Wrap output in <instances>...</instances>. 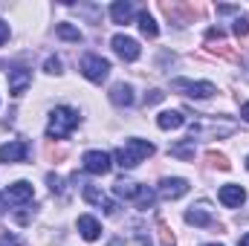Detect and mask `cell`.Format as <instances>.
<instances>
[{
  "mask_svg": "<svg viewBox=\"0 0 249 246\" xmlns=\"http://www.w3.org/2000/svg\"><path fill=\"white\" fill-rule=\"evenodd\" d=\"M154 154V145L151 142H145V139H127L122 148L116 151V162L122 165V168H136L142 159H148Z\"/></svg>",
  "mask_w": 249,
  "mask_h": 246,
  "instance_id": "cell-1",
  "label": "cell"
},
{
  "mask_svg": "<svg viewBox=\"0 0 249 246\" xmlns=\"http://www.w3.org/2000/svg\"><path fill=\"white\" fill-rule=\"evenodd\" d=\"M75 127H78V113L72 107H55L53 116H50V124H47V136L50 139H64Z\"/></svg>",
  "mask_w": 249,
  "mask_h": 246,
  "instance_id": "cell-2",
  "label": "cell"
},
{
  "mask_svg": "<svg viewBox=\"0 0 249 246\" xmlns=\"http://www.w3.org/2000/svg\"><path fill=\"white\" fill-rule=\"evenodd\" d=\"M171 90H177L183 96H191V99H209V96L217 93V87L212 81H188V78H174Z\"/></svg>",
  "mask_w": 249,
  "mask_h": 246,
  "instance_id": "cell-3",
  "label": "cell"
},
{
  "mask_svg": "<svg viewBox=\"0 0 249 246\" xmlns=\"http://www.w3.org/2000/svg\"><path fill=\"white\" fill-rule=\"evenodd\" d=\"M78 70H81V75H84L87 81L102 84V81L110 75V61H105V58H99V55H84Z\"/></svg>",
  "mask_w": 249,
  "mask_h": 246,
  "instance_id": "cell-4",
  "label": "cell"
},
{
  "mask_svg": "<svg viewBox=\"0 0 249 246\" xmlns=\"http://www.w3.org/2000/svg\"><path fill=\"white\" fill-rule=\"evenodd\" d=\"M160 9H162L168 18H174L180 26H183V23H191L194 18L203 15V6H191V3H160Z\"/></svg>",
  "mask_w": 249,
  "mask_h": 246,
  "instance_id": "cell-5",
  "label": "cell"
},
{
  "mask_svg": "<svg viewBox=\"0 0 249 246\" xmlns=\"http://www.w3.org/2000/svg\"><path fill=\"white\" fill-rule=\"evenodd\" d=\"M81 162H84V171H90V174H107L113 165L110 154H105V151H87L81 157Z\"/></svg>",
  "mask_w": 249,
  "mask_h": 246,
  "instance_id": "cell-6",
  "label": "cell"
},
{
  "mask_svg": "<svg viewBox=\"0 0 249 246\" xmlns=\"http://www.w3.org/2000/svg\"><path fill=\"white\" fill-rule=\"evenodd\" d=\"M188 130H191V136H206V133L209 136H229L235 130V124H217L214 119H203V122H194Z\"/></svg>",
  "mask_w": 249,
  "mask_h": 246,
  "instance_id": "cell-7",
  "label": "cell"
},
{
  "mask_svg": "<svg viewBox=\"0 0 249 246\" xmlns=\"http://www.w3.org/2000/svg\"><path fill=\"white\" fill-rule=\"evenodd\" d=\"M29 157V145L26 142H6L0 145V162L12 165V162H26Z\"/></svg>",
  "mask_w": 249,
  "mask_h": 246,
  "instance_id": "cell-8",
  "label": "cell"
},
{
  "mask_svg": "<svg viewBox=\"0 0 249 246\" xmlns=\"http://www.w3.org/2000/svg\"><path fill=\"white\" fill-rule=\"evenodd\" d=\"M29 84H32V72L29 70H23V67L9 70V93L12 96H23Z\"/></svg>",
  "mask_w": 249,
  "mask_h": 246,
  "instance_id": "cell-9",
  "label": "cell"
},
{
  "mask_svg": "<svg viewBox=\"0 0 249 246\" xmlns=\"http://www.w3.org/2000/svg\"><path fill=\"white\" fill-rule=\"evenodd\" d=\"M113 50H116V55L124 58V61H136L139 58V44L133 41V38H127V35H113Z\"/></svg>",
  "mask_w": 249,
  "mask_h": 246,
  "instance_id": "cell-10",
  "label": "cell"
},
{
  "mask_svg": "<svg viewBox=\"0 0 249 246\" xmlns=\"http://www.w3.org/2000/svg\"><path fill=\"white\" fill-rule=\"evenodd\" d=\"M186 220L191 226H214V214H212V209H209V203H197V206H191L186 214Z\"/></svg>",
  "mask_w": 249,
  "mask_h": 246,
  "instance_id": "cell-11",
  "label": "cell"
},
{
  "mask_svg": "<svg viewBox=\"0 0 249 246\" xmlns=\"http://www.w3.org/2000/svg\"><path fill=\"white\" fill-rule=\"evenodd\" d=\"M84 200L93 203V206H99V209H105V214H116V209H119V206H116L107 194H102L96 185H87V188H84Z\"/></svg>",
  "mask_w": 249,
  "mask_h": 246,
  "instance_id": "cell-12",
  "label": "cell"
},
{
  "mask_svg": "<svg viewBox=\"0 0 249 246\" xmlns=\"http://www.w3.org/2000/svg\"><path fill=\"white\" fill-rule=\"evenodd\" d=\"M183 194H188V180H183V177L162 180V185H160V197H162V200H177V197H183Z\"/></svg>",
  "mask_w": 249,
  "mask_h": 246,
  "instance_id": "cell-13",
  "label": "cell"
},
{
  "mask_svg": "<svg viewBox=\"0 0 249 246\" xmlns=\"http://www.w3.org/2000/svg\"><path fill=\"white\" fill-rule=\"evenodd\" d=\"M217 197H220V203H223V206L235 209V206H241V203L247 200V191H244L241 185H223V188L217 191Z\"/></svg>",
  "mask_w": 249,
  "mask_h": 246,
  "instance_id": "cell-14",
  "label": "cell"
},
{
  "mask_svg": "<svg viewBox=\"0 0 249 246\" xmlns=\"http://www.w3.org/2000/svg\"><path fill=\"white\" fill-rule=\"evenodd\" d=\"M78 232H81V238H84V241H99L102 226H99V220H96V217L81 214V217H78Z\"/></svg>",
  "mask_w": 249,
  "mask_h": 246,
  "instance_id": "cell-15",
  "label": "cell"
},
{
  "mask_svg": "<svg viewBox=\"0 0 249 246\" xmlns=\"http://www.w3.org/2000/svg\"><path fill=\"white\" fill-rule=\"evenodd\" d=\"M32 194H35V191H32V185L23 183V180L6 188V200H9V203H26V200H32Z\"/></svg>",
  "mask_w": 249,
  "mask_h": 246,
  "instance_id": "cell-16",
  "label": "cell"
},
{
  "mask_svg": "<svg viewBox=\"0 0 249 246\" xmlns=\"http://www.w3.org/2000/svg\"><path fill=\"white\" fill-rule=\"evenodd\" d=\"M110 102L119 107H130L133 105V87L130 84H113L110 87Z\"/></svg>",
  "mask_w": 249,
  "mask_h": 246,
  "instance_id": "cell-17",
  "label": "cell"
},
{
  "mask_svg": "<svg viewBox=\"0 0 249 246\" xmlns=\"http://www.w3.org/2000/svg\"><path fill=\"white\" fill-rule=\"evenodd\" d=\"M157 124H160L162 130H177V127L186 124V116H183L180 110H165V113L157 116Z\"/></svg>",
  "mask_w": 249,
  "mask_h": 246,
  "instance_id": "cell-18",
  "label": "cell"
},
{
  "mask_svg": "<svg viewBox=\"0 0 249 246\" xmlns=\"http://www.w3.org/2000/svg\"><path fill=\"white\" fill-rule=\"evenodd\" d=\"M110 18H113V23H130L133 20V6L127 0H116L110 6Z\"/></svg>",
  "mask_w": 249,
  "mask_h": 246,
  "instance_id": "cell-19",
  "label": "cell"
},
{
  "mask_svg": "<svg viewBox=\"0 0 249 246\" xmlns=\"http://www.w3.org/2000/svg\"><path fill=\"white\" fill-rule=\"evenodd\" d=\"M113 191H116L119 197H124V200H133V203H136V197H139L142 185L130 183V180H116V183H113Z\"/></svg>",
  "mask_w": 249,
  "mask_h": 246,
  "instance_id": "cell-20",
  "label": "cell"
},
{
  "mask_svg": "<svg viewBox=\"0 0 249 246\" xmlns=\"http://www.w3.org/2000/svg\"><path fill=\"white\" fill-rule=\"evenodd\" d=\"M139 29H142V35H145V38H157V35H160V29H157L154 18H151L148 12H139Z\"/></svg>",
  "mask_w": 249,
  "mask_h": 246,
  "instance_id": "cell-21",
  "label": "cell"
},
{
  "mask_svg": "<svg viewBox=\"0 0 249 246\" xmlns=\"http://www.w3.org/2000/svg\"><path fill=\"white\" fill-rule=\"evenodd\" d=\"M206 159H209L214 168H220V171H229V168H232V162L226 159V154H220V151H214V148L206 151Z\"/></svg>",
  "mask_w": 249,
  "mask_h": 246,
  "instance_id": "cell-22",
  "label": "cell"
},
{
  "mask_svg": "<svg viewBox=\"0 0 249 246\" xmlns=\"http://www.w3.org/2000/svg\"><path fill=\"white\" fill-rule=\"evenodd\" d=\"M55 35H58V38H64V41H72V44H78V41H81V32H78L75 26H70V23H58Z\"/></svg>",
  "mask_w": 249,
  "mask_h": 246,
  "instance_id": "cell-23",
  "label": "cell"
},
{
  "mask_svg": "<svg viewBox=\"0 0 249 246\" xmlns=\"http://www.w3.org/2000/svg\"><path fill=\"white\" fill-rule=\"evenodd\" d=\"M157 238H160V246H174V235L168 232L165 220H157Z\"/></svg>",
  "mask_w": 249,
  "mask_h": 246,
  "instance_id": "cell-24",
  "label": "cell"
},
{
  "mask_svg": "<svg viewBox=\"0 0 249 246\" xmlns=\"http://www.w3.org/2000/svg\"><path fill=\"white\" fill-rule=\"evenodd\" d=\"M171 154H174V157H180V159H194V139L186 142V145H174V148H171Z\"/></svg>",
  "mask_w": 249,
  "mask_h": 246,
  "instance_id": "cell-25",
  "label": "cell"
},
{
  "mask_svg": "<svg viewBox=\"0 0 249 246\" xmlns=\"http://www.w3.org/2000/svg\"><path fill=\"white\" fill-rule=\"evenodd\" d=\"M232 29H235V35H238V38H247V35H249V18L238 15V20H235V26H232Z\"/></svg>",
  "mask_w": 249,
  "mask_h": 246,
  "instance_id": "cell-26",
  "label": "cell"
},
{
  "mask_svg": "<svg viewBox=\"0 0 249 246\" xmlns=\"http://www.w3.org/2000/svg\"><path fill=\"white\" fill-rule=\"evenodd\" d=\"M67 157V148H55V145H47V159L50 162H61Z\"/></svg>",
  "mask_w": 249,
  "mask_h": 246,
  "instance_id": "cell-27",
  "label": "cell"
},
{
  "mask_svg": "<svg viewBox=\"0 0 249 246\" xmlns=\"http://www.w3.org/2000/svg\"><path fill=\"white\" fill-rule=\"evenodd\" d=\"M212 53H214V55H220V58H229V61H238V53H235V50H229L226 44H220V47H212Z\"/></svg>",
  "mask_w": 249,
  "mask_h": 246,
  "instance_id": "cell-28",
  "label": "cell"
},
{
  "mask_svg": "<svg viewBox=\"0 0 249 246\" xmlns=\"http://www.w3.org/2000/svg\"><path fill=\"white\" fill-rule=\"evenodd\" d=\"M162 99H165L162 90H151V93H145V105H148V107H151V105H160Z\"/></svg>",
  "mask_w": 249,
  "mask_h": 246,
  "instance_id": "cell-29",
  "label": "cell"
},
{
  "mask_svg": "<svg viewBox=\"0 0 249 246\" xmlns=\"http://www.w3.org/2000/svg\"><path fill=\"white\" fill-rule=\"evenodd\" d=\"M44 70H47L50 75H58V72H61V61H58V58H47Z\"/></svg>",
  "mask_w": 249,
  "mask_h": 246,
  "instance_id": "cell-30",
  "label": "cell"
},
{
  "mask_svg": "<svg viewBox=\"0 0 249 246\" xmlns=\"http://www.w3.org/2000/svg\"><path fill=\"white\" fill-rule=\"evenodd\" d=\"M220 38H223V29H220V26H217V29L212 26V29L206 32V41H220Z\"/></svg>",
  "mask_w": 249,
  "mask_h": 246,
  "instance_id": "cell-31",
  "label": "cell"
},
{
  "mask_svg": "<svg viewBox=\"0 0 249 246\" xmlns=\"http://www.w3.org/2000/svg\"><path fill=\"white\" fill-rule=\"evenodd\" d=\"M6 41H9V26H6V23L0 20V47H3Z\"/></svg>",
  "mask_w": 249,
  "mask_h": 246,
  "instance_id": "cell-32",
  "label": "cell"
},
{
  "mask_svg": "<svg viewBox=\"0 0 249 246\" xmlns=\"http://www.w3.org/2000/svg\"><path fill=\"white\" fill-rule=\"evenodd\" d=\"M217 12H220V15H235L238 6H217Z\"/></svg>",
  "mask_w": 249,
  "mask_h": 246,
  "instance_id": "cell-33",
  "label": "cell"
},
{
  "mask_svg": "<svg viewBox=\"0 0 249 246\" xmlns=\"http://www.w3.org/2000/svg\"><path fill=\"white\" fill-rule=\"evenodd\" d=\"M241 116H244V119H247V122H249V102H247V105H244V107H241Z\"/></svg>",
  "mask_w": 249,
  "mask_h": 246,
  "instance_id": "cell-34",
  "label": "cell"
},
{
  "mask_svg": "<svg viewBox=\"0 0 249 246\" xmlns=\"http://www.w3.org/2000/svg\"><path fill=\"white\" fill-rule=\"evenodd\" d=\"M0 211H6V197L0 194Z\"/></svg>",
  "mask_w": 249,
  "mask_h": 246,
  "instance_id": "cell-35",
  "label": "cell"
},
{
  "mask_svg": "<svg viewBox=\"0 0 249 246\" xmlns=\"http://www.w3.org/2000/svg\"><path fill=\"white\" fill-rule=\"evenodd\" d=\"M241 246H249V235H244V238H241Z\"/></svg>",
  "mask_w": 249,
  "mask_h": 246,
  "instance_id": "cell-36",
  "label": "cell"
},
{
  "mask_svg": "<svg viewBox=\"0 0 249 246\" xmlns=\"http://www.w3.org/2000/svg\"><path fill=\"white\" fill-rule=\"evenodd\" d=\"M206 246H220V244H206Z\"/></svg>",
  "mask_w": 249,
  "mask_h": 246,
  "instance_id": "cell-37",
  "label": "cell"
},
{
  "mask_svg": "<svg viewBox=\"0 0 249 246\" xmlns=\"http://www.w3.org/2000/svg\"><path fill=\"white\" fill-rule=\"evenodd\" d=\"M247 168H249V157H247Z\"/></svg>",
  "mask_w": 249,
  "mask_h": 246,
  "instance_id": "cell-38",
  "label": "cell"
}]
</instances>
